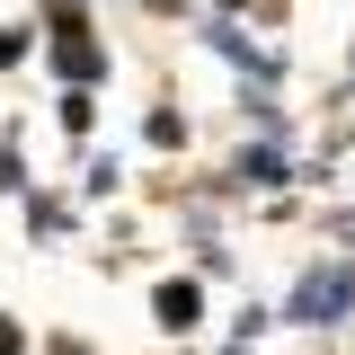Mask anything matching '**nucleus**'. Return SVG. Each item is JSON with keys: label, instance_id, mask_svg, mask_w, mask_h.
<instances>
[{"label": "nucleus", "instance_id": "nucleus-1", "mask_svg": "<svg viewBox=\"0 0 355 355\" xmlns=\"http://www.w3.org/2000/svg\"><path fill=\"white\" fill-rule=\"evenodd\" d=\"M355 302V275H311L302 284V320H320V311H347Z\"/></svg>", "mask_w": 355, "mask_h": 355}, {"label": "nucleus", "instance_id": "nucleus-2", "mask_svg": "<svg viewBox=\"0 0 355 355\" xmlns=\"http://www.w3.org/2000/svg\"><path fill=\"white\" fill-rule=\"evenodd\" d=\"M160 329H196V284H160Z\"/></svg>", "mask_w": 355, "mask_h": 355}]
</instances>
